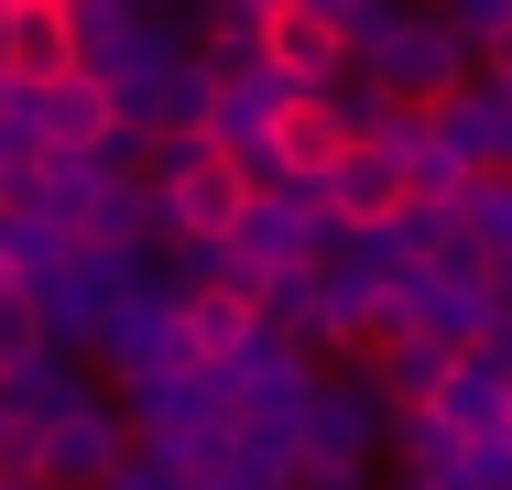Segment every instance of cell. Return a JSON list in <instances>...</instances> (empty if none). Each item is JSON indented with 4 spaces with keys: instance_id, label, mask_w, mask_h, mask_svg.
<instances>
[{
    "instance_id": "obj_1",
    "label": "cell",
    "mask_w": 512,
    "mask_h": 490,
    "mask_svg": "<svg viewBox=\"0 0 512 490\" xmlns=\"http://www.w3.org/2000/svg\"><path fill=\"white\" fill-rule=\"evenodd\" d=\"M349 66H360V88L382 98V109H404V120H425L447 88H469V44L436 22V11H382L360 44H349Z\"/></svg>"
},
{
    "instance_id": "obj_2",
    "label": "cell",
    "mask_w": 512,
    "mask_h": 490,
    "mask_svg": "<svg viewBox=\"0 0 512 490\" xmlns=\"http://www.w3.org/2000/svg\"><path fill=\"white\" fill-rule=\"evenodd\" d=\"M240 207H251V175H240L229 153H207L197 131H175L164 164H153V218H164L175 240H229Z\"/></svg>"
},
{
    "instance_id": "obj_3",
    "label": "cell",
    "mask_w": 512,
    "mask_h": 490,
    "mask_svg": "<svg viewBox=\"0 0 512 490\" xmlns=\"http://www.w3.org/2000/svg\"><path fill=\"white\" fill-rule=\"evenodd\" d=\"M338 142H349L338 98H327V88H284V98H273V120H262V186H316Z\"/></svg>"
},
{
    "instance_id": "obj_4",
    "label": "cell",
    "mask_w": 512,
    "mask_h": 490,
    "mask_svg": "<svg viewBox=\"0 0 512 490\" xmlns=\"http://www.w3.org/2000/svg\"><path fill=\"white\" fill-rule=\"evenodd\" d=\"M262 66H273L284 88H327V77L349 66L338 0H273V11H262Z\"/></svg>"
},
{
    "instance_id": "obj_5",
    "label": "cell",
    "mask_w": 512,
    "mask_h": 490,
    "mask_svg": "<svg viewBox=\"0 0 512 490\" xmlns=\"http://www.w3.org/2000/svg\"><path fill=\"white\" fill-rule=\"evenodd\" d=\"M131 120H120V88H109L99 66H66L55 88H33V142L44 153H109Z\"/></svg>"
},
{
    "instance_id": "obj_6",
    "label": "cell",
    "mask_w": 512,
    "mask_h": 490,
    "mask_svg": "<svg viewBox=\"0 0 512 490\" xmlns=\"http://www.w3.org/2000/svg\"><path fill=\"white\" fill-rule=\"evenodd\" d=\"M66 66H77L66 0H0V77H11V88H55Z\"/></svg>"
},
{
    "instance_id": "obj_7",
    "label": "cell",
    "mask_w": 512,
    "mask_h": 490,
    "mask_svg": "<svg viewBox=\"0 0 512 490\" xmlns=\"http://www.w3.org/2000/svg\"><path fill=\"white\" fill-rule=\"evenodd\" d=\"M33 360H55V327H44L33 284H11V273H0V382H11V371H33Z\"/></svg>"
},
{
    "instance_id": "obj_8",
    "label": "cell",
    "mask_w": 512,
    "mask_h": 490,
    "mask_svg": "<svg viewBox=\"0 0 512 490\" xmlns=\"http://www.w3.org/2000/svg\"><path fill=\"white\" fill-rule=\"evenodd\" d=\"M436 22L469 44V55H502V33H512V0H436Z\"/></svg>"
},
{
    "instance_id": "obj_9",
    "label": "cell",
    "mask_w": 512,
    "mask_h": 490,
    "mask_svg": "<svg viewBox=\"0 0 512 490\" xmlns=\"http://www.w3.org/2000/svg\"><path fill=\"white\" fill-rule=\"evenodd\" d=\"M0 490H33V480H11V469H0Z\"/></svg>"
}]
</instances>
